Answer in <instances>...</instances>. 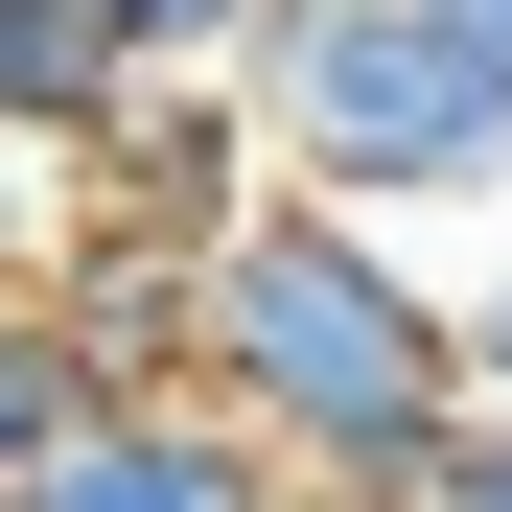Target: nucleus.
<instances>
[{
	"label": "nucleus",
	"instance_id": "obj_4",
	"mask_svg": "<svg viewBox=\"0 0 512 512\" xmlns=\"http://www.w3.org/2000/svg\"><path fill=\"white\" fill-rule=\"evenodd\" d=\"M256 140H280V117H256V70H140V94L94 117V210H140V233H233L256 210Z\"/></svg>",
	"mask_w": 512,
	"mask_h": 512
},
{
	"label": "nucleus",
	"instance_id": "obj_5",
	"mask_svg": "<svg viewBox=\"0 0 512 512\" xmlns=\"http://www.w3.org/2000/svg\"><path fill=\"white\" fill-rule=\"evenodd\" d=\"M140 94V47L94 24V0H0V140H47V163H94V117Z\"/></svg>",
	"mask_w": 512,
	"mask_h": 512
},
{
	"label": "nucleus",
	"instance_id": "obj_3",
	"mask_svg": "<svg viewBox=\"0 0 512 512\" xmlns=\"http://www.w3.org/2000/svg\"><path fill=\"white\" fill-rule=\"evenodd\" d=\"M24 512H303V466L256 443L210 373H140V396H94V419L24 466Z\"/></svg>",
	"mask_w": 512,
	"mask_h": 512
},
{
	"label": "nucleus",
	"instance_id": "obj_7",
	"mask_svg": "<svg viewBox=\"0 0 512 512\" xmlns=\"http://www.w3.org/2000/svg\"><path fill=\"white\" fill-rule=\"evenodd\" d=\"M94 24H117L140 70H233V47H256V0H94Z\"/></svg>",
	"mask_w": 512,
	"mask_h": 512
},
{
	"label": "nucleus",
	"instance_id": "obj_11",
	"mask_svg": "<svg viewBox=\"0 0 512 512\" xmlns=\"http://www.w3.org/2000/svg\"><path fill=\"white\" fill-rule=\"evenodd\" d=\"M0 512H24V489H0Z\"/></svg>",
	"mask_w": 512,
	"mask_h": 512
},
{
	"label": "nucleus",
	"instance_id": "obj_12",
	"mask_svg": "<svg viewBox=\"0 0 512 512\" xmlns=\"http://www.w3.org/2000/svg\"><path fill=\"white\" fill-rule=\"evenodd\" d=\"M303 512H326V489H303Z\"/></svg>",
	"mask_w": 512,
	"mask_h": 512
},
{
	"label": "nucleus",
	"instance_id": "obj_8",
	"mask_svg": "<svg viewBox=\"0 0 512 512\" xmlns=\"http://www.w3.org/2000/svg\"><path fill=\"white\" fill-rule=\"evenodd\" d=\"M419 512H512V396H466V443L419 466Z\"/></svg>",
	"mask_w": 512,
	"mask_h": 512
},
{
	"label": "nucleus",
	"instance_id": "obj_10",
	"mask_svg": "<svg viewBox=\"0 0 512 512\" xmlns=\"http://www.w3.org/2000/svg\"><path fill=\"white\" fill-rule=\"evenodd\" d=\"M24 163H47V140H0V280H24Z\"/></svg>",
	"mask_w": 512,
	"mask_h": 512
},
{
	"label": "nucleus",
	"instance_id": "obj_9",
	"mask_svg": "<svg viewBox=\"0 0 512 512\" xmlns=\"http://www.w3.org/2000/svg\"><path fill=\"white\" fill-rule=\"evenodd\" d=\"M466 373H489V396H512V280H489V303H466Z\"/></svg>",
	"mask_w": 512,
	"mask_h": 512
},
{
	"label": "nucleus",
	"instance_id": "obj_6",
	"mask_svg": "<svg viewBox=\"0 0 512 512\" xmlns=\"http://www.w3.org/2000/svg\"><path fill=\"white\" fill-rule=\"evenodd\" d=\"M94 396H140V373H117V350H94V326H70L47 280H0V489H24V466H47Z\"/></svg>",
	"mask_w": 512,
	"mask_h": 512
},
{
	"label": "nucleus",
	"instance_id": "obj_2",
	"mask_svg": "<svg viewBox=\"0 0 512 512\" xmlns=\"http://www.w3.org/2000/svg\"><path fill=\"white\" fill-rule=\"evenodd\" d=\"M256 117L303 187L350 210H489L512 187V70L466 47V0H256Z\"/></svg>",
	"mask_w": 512,
	"mask_h": 512
},
{
	"label": "nucleus",
	"instance_id": "obj_1",
	"mask_svg": "<svg viewBox=\"0 0 512 512\" xmlns=\"http://www.w3.org/2000/svg\"><path fill=\"white\" fill-rule=\"evenodd\" d=\"M187 373L280 443L326 512H419V466L466 443V303L396 256V210H350V187H303L280 163V210H233L210 233V303H187Z\"/></svg>",
	"mask_w": 512,
	"mask_h": 512
}]
</instances>
